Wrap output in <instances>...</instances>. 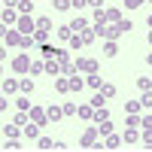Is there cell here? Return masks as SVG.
I'll return each instance as SVG.
<instances>
[{
	"label": "cell",
	"mask_w": 152,
	"mask_h": 152,
	"mask_svg": "<svg viewBox=\"0 0 152 152\" xmlns=\"http://www.w3.org/2000/svg\"><path fill=\"white\" fill-rule=\"evenodd\" d=\"M15 28H18V34H24V37H34V31H37V21H31V15H18Z\"/></svg>",
	"instance_id": "1"
},
{
	"label": "cell",
	"mask_w": 152,
	"mask_h": 152,
	"mask_svg": "<svg viewBox=\"0 0 152 152\" xmlns=\"http://www.w3.org/2000/svg\"><path fill=\"white\" fill-rule=\"evenodd\" d=\"M12 70L15 73H31V58L28 55H15L12 58Z\"/></svg>",
	"instance_id": "2"
},
{
	"label": "cell",
	"mask_w": 152,
	"mask_h": 152,
	"mask_svg": "<svg viewBox=\"0 0 152 152\" xmlns=\"http://www.w3.org/2000/svg\"><path fill=\"white\" fill-rule=\"evenodd\" d=\"M94 140H97V125H94V128H88V131L82 134L79 146H82V149H94Z\"/></svg>",
	"instance_id": "3"
},
{
	"label": "cell",
	"mask_w": 152,
	"mask_h": 152,
	"mask_svg": "<svg viewBox=\"0 0 152 152\" xmlns=\"http://www.w3.org/2000/svg\"><path fill=\"white\" fill-rule=\"evenodd\" d=\"M18 15H21V12H18L15 6H3V12H0L3 24H15V21H18Z\"/></svg>",
	"instance_id": "4"
},
{
	"label": "cell",
	"mask_w": 152,
	"mask_h": 152,
	"mask_svg": "<svg viewBox=\"0 0 152 152\" xmlns=\"http://www.w3.org/2000/svg\"><path fill=\"white\" fill-rule=\"evenodd\" d=\"M31 119H34L37 125H46V122H49V116H46V107H31Z\"/></svg>",
	"instance_id": "5"
},
{
	"label": "cell",
	"mask_w": 152,
	"mask_h": 152,
	"mask_svg": "<svg viewBox=\"0 0 152 152\" xmlns=\"http://www.w3.org/2000/svg\"><path fill=\"white\" fill-rule=\"evenodd\" d=\"M21 37L24 34H18V28H9L6 31V46H21Z\"/></svg>",
	"instance_id": "6"
},
{
	"label": "cell",
	"mask_w": 152,
	"mask_h": 152,
	"mask_svg": "<svg viewBox=\"0 0 152 152\" xmlns=\"http://www.w3.org/2000/svg\"><path fill=\"white\" fill-rule=\"evenodd\" d=\"M0 88H3V94H15V91H18V79H12V76H6Z\"/></svg>",
	"instance_id": "7"
},
{
	"label": "cell",
	"mask_w": 152,
	"mask_h": 152,
	"mask_svg": "<svg viewBox=\"0 0 152 152\" xmlns=\"http://www.w3.org/2000/svg\"><path fill=\"white\" fill-rule=\"evenodd\" d=\"M88 24H91V21H88V18H82V15H79V18H73V21H70V31H73V34H82V31L88 28Z\"/></svg>",
	"instance_id": "8"
},
{
	"label": "cell",
	"mask_w": 152,
	"mask_h": 152,
	"mask_svg": "<svg viewBox=\"0 0 152 152\" xmlns=\"http://www.w3.org/2000/svg\"><path fill=\"white\" fill-rule=\"evenodd\" d=\"M119 143H122V137H116V134H107V140L100 143L97 149H119Z\"/></svg>",
	"instance_id": "9"
},
{
	"label": "cell",
	"mask_w": 152,
	"mask_h": 152,
	"mask_svg": "<svg viewBox=\"0 0 152 152\" xmlns=\"http://www.w3.org/2000/svg\"><path fill=\"white\" fill-rule=\"evenodd\" d=\"M46 73L49 76H61V64H58V58L52 61V58H46Z\"/></svg>",
	"instance_id": "10"
},
{
	"label": "cell",
	"mask_w": 152,
	"mask_h": 152,
	"mask_svg": "<svg viewBox=\"0 0 152 152\" xmlns=\"http://www.w3.org/2000/svg\"><path fill=\"white\" fill-rule=\"evenodd\" d=\"M24 137H28V140H37V137H40V125H37V122L24 125Z\"/></svg>",
	"instance_id": "11"
},
{
	"label": "cell",
	"mask_w": 152,
	"mask_h": 152,
	"mask_svg": "<svg viewBox=\"0 0 152 152\" xmlns=\"http://www.w3.org/2000/svg\"><path fill=\"white\" fill-rule=\"evenodd\" d=\"M55 91H61V94H67V91H70L67 76H55Z\"/></svg>",
	"instance_id": "12"
},
{
	"label": "cell",
	"mask_w": 152,
	"mask_h": 152,
	"mask_svg": "<svg viewBox=\"0 0 152 152\" xmlns=\"http://www.w3.org/2000/svg\"><path fill=\"white\" fill-rule=\"evenodd\" d=\"M46 116H49V122H58L61 116H64V110H61V107H55V104H52V107H46Z\"/></svg>",
	"instance_id": "13"
},
{
	"label": "cell",
	"mask_w": 152,
	"mask_h": 152,
	"mask_svg": "<svg viewBox=\"0 0 152 152\" xmlns=\"http://www.w3.org/2000/svg\"><path fill=\"white\" fill-rule=\"evenodd\" d=\"M18 12H21V15H31V12H34V0H18V6H15Z\"/></svg>",
	"instance_id": "14"
},
{
	"label": "cell",
	"mask_w": 152,
	"mask_h": 152,
	"mask_svg": "<svg viewBox=\"0 0 152 152\" xmlns=\"http://www.w3.org/2000/svg\"><path fill=\"white\" fill-rule=\"evenodd\" d=\"M67 82H70V91H82V85H85L76 73H70V76H67Z\"/></svg>",
	"instance_id": "15"
},
{
	"label": "cell",
	"mask_w": 152,
	"mask_h": 152,
	"mask_svg": "<svg viewBox=\"0 0 152 152\" xmlns=\"http://www.w3.org/2000/svg\"><path fill=\"white\" fill-rule=\"evenodd\" d=\"M18 91L21 94H34V79H18Z\"/></svg>",
	"instance_id": "16"
},
{
	"label": "cell",
	"mask_w": 152,
	"mask_h": 152,
	"mask_svg": "<svg viewBox=\"0 0 152 152\" xmlns=\"http://www.w3.org/2000/svg\"><path fill=\"white\" fill-rule=\"evenodd\" d=\"M37 149H55V140L52 137H37Z\"/></svg>",
	"instance_id": "17"
},
{
	"label": "cell",
	"mask_w": 152,
	"mask_h": 152,
	"mask_svg": "<svg viewBox=\"0 0 152 152\" xmlns=\"http://www.w3.org/2000/svg\"><path fill=\"white\" fill-rule=\"evenodd\" d=\"M3 134H6V137H18V134H21V125H15V122H9L6 128H3Z\"/></svg>",
	"instance_id": "18"
},
{
	"label": "cell",
	"mask_w": 152,
	"mask_h": 152,
	"mask_svg": "<svg viewBox=\"0 0 152 152\" xmlns=\"http://www.w3.org/2000/svg\"><path fill=\"white\" fill-rule=\"evenodd\" d=\"M125 122H128V128H140V116L137 113H125Z\"/></svg>",
	"instance_id": "19"
},
{
	"label": "cell",
	"mask_w": 152,
	"mask_h": 152,
	"mask_svg": "<svg viewBox=\"0 0 152 152\" xmlns=\"http://www.w3.org/2000/svg\"><path fill=\"white\" fill-rule=\"evenodd\" d=\"M37 28H40V31H52L55 24H52V18H49V15H43V18H37Z\"/></svg>",
	"instance_id": "20"
},
{
	"label": "cell",
	"mask_w": 152,
	"mask_h": 152,
	"mask_svg": "<svg viewBox=\"0 0 152 152\" xmlns=\"http://www.w3.org/2000/svg\"><path fill=\"white\" fill-rule=\"evenodd\" d=\"M116 52H119V46H116V40H107V46H104V55H107V58H113Z\"/></svg>",
	"instance_id": "21"
},
{
	"label": "cell",
	"mask_w": 152,
	"mask_h": 152,
	"mask_svg": "<svg viewBox=\"0 0 152 152\" xmlns=\"http://www.w3.org/2000/svg\"><path fill=\"white\" fill-rule=\"evenodd\" d=\"M88 85H91V88H100V85H104V79H100V73H88V79H85Z\"/></svg>",
	"instance_id": "22"
},
{
	"label": "cell",
	"mask_w": 152,
	"mask_h": 152,
	"mask_svg": "<svg viewBox=\"0 0 152 152\" xmlns=\"http://www.w3.org/2000/svg\"><path fill=\"white\" fill-rule=\"evenodd\" d=\"M97 134H104V137L113 134V122H110V119H107V122H97Z\"/></svg>",
	"instance_id": "23"
},
{
	"label": "cell",
	"mask_w": 152,
	"mask_h": 152,
	"mask_svg": "<svg viewBox=\"0 0 152 152\" xmlns=\"http://www.w3.org/2000/svg\"><path fill=\"white\" fill-rule=\"evenodd\" d=\"M97 91L104 94V97H113V94H116V85H110V82H104V85L97 88Z\"/></svg>",
	"instance_id": "24"
},
{
	"label": "cell",
	"mask_w": 152,
	"mask_h": 152,
	"mask_svg": "<svg viewBox=\"0 0 152 152\" xmlns=\"http://www.w3.org/2000/svg\"><path fill=\"white\" fill-rule=\"evenodd\" d=\"M137 140H140L137 128H128V131H125V143H137Z\"/></svg>",
	"instance_id": "25"
},
{
	"label": "cell",
	"mask_w": 152,
	"mask_h": 152,
	"mask_svg": "<svg viewBox=\"0 0 152 152\" xmlns=\"http://www.w3.org/2000/svg\"><path fill=\"white\" fill-rule=\"evenodd\" d=\"M140 110H143L140 100H128V104H125V113H140Z\"/></svg>",
	"instance_id": "26"
},
{
	"label": "cell",
	"mask_w": 152,
	"mask_h": 152,
	"mask_svg": "<svg viewBox=\"0 0 152 152\" xmlns=\"http://www.w3.org/2000/svg\"><path fill=\"white\" fill-rule=\"evenodd\" d=\"M119 34H122L119 28H110V24H107V28H104V34H100V37H107V40H116Z\"/></svg>",
	"instance_id": "27"
},
{
	"label": "cell",
	"mask_w": 152,
	"mask_h": 152,
	"mask_svg": "<svg viewBox=\"0 0 152 152\" xmlns=\"http://www.w3.org/2000/svg\"><path fill=\"white\" fill-rule=\"evenodd\" d=\"M137 88H140V91H149V88H152V79H149V76H140V79H137Z\"/></svg>",
	"instance_id": "28"
},
{
	"label": "cell",
	"mask_w": 152,
	"mask_h": 152,
	"mask_svg": "<svg viewBox=\"0 0 152 152\" xmlns=\"http://www.w3.org/2000/svg\"><path fill=\"white\" fill-rule=\"evenodd\" d=\"M140 104H143V110H152V88H149V91H143Z\"/></svg>",
	"instance_id": "29"
},
{
	"label": "cell",
	"mask_w": 152,
	"mask_h": 152,
	"mask_svg": "<svg viewBox=\"0 0 152 152\" xmlns=\"http://www.w3.org/2000/svg\"><path fill=\"white\" fill-rule=\"evenodd\" d=\"M58 37H61V40H70V37H73L70 24H61V28H58Z\"/></svg>",
	"instance_id": "30"
},
{
	"label": "cell",
	"mask_w": 152,
	"mask_h": 152,
	"mask_svg": "<svg viewBox=\"0 0 152 152\" xmlns=\"http://www.w3.org/2000/svg\"><path fill=\"white\" fill-rule=\"evenodd\" d=\"M49 40V31H40V28H37L34 31V43H46Z\"/></svg>",
	"instance_id": "31"
},
{
	"label": "cell",
	"mask_w": 152,
	"mask_h": 152,
	"mask_svg": "<svg viewBox=\"0 0 152 152\" xmlns=\"http://www.w3.org/2000/svg\"><path fill=\"white\" fill-rule=\"evenodd\" d=\"M15 107L28 113V110H31V97H15Z\"/></svg>",
	"instance_id": "32"
},
{
	"label": "cell",
	"mask_w": 152,
	"mask_h": 152,
	"mask_svg": "<svg viewBox=\"0 0 152 152\" xmlns=\"http://www.w3.org/2000/svg\"><path fill=\"white\" fill-rule=\"evenodd\" d=\"M79 116H82V119H94V107H91V104H88V107H79Z\"/></svg>",
	"instance_id": "33"
},
{
	"label": "cell",
	"mask_w": 152,
	"mask_h": 152,
	"mask_svg": "<svg viewBox=\"0 0 152 152\" xmlns=\"http://www.w3.org/2000/svg\"><path fill=\"white\" fill-rule=\"evenodd\" d=\"M52 6H55L58 12H64V9H73V6H70V0H52Z\"/></svg>",
	"instance_id": "34"
},
{
	"label": "cell",
	"mask_w": 152,
	"mask_h": 152,
	"mask_svg": "<svg viewBox=\"0 0 152 152\" xmlns=\"http://www.w3.org/2000/svg\"><path fill=\"white\" fill-rule=\"evenodd\" d=\"M94 24H107V9H94Z\"/></svg>",
	"instance_id": "35"
},
{
	"label": "cell",
	"mask_w": 152,
	"mask_h": 152,
	"mask_svg": "<svg viewBox=\"0 0 152 152\" xmlns=\"http://www.w3.org/2000/svg\"><path fill=\"white\" fill-rule=\"evenodd\" d=\"M107 21H116V24H119V21H122V12H119V9H107Z\"/></svg>",
	"instance_id": "36"
},
{
	"label": "cell",
	"mask_w": 152,
	"mask_h": 152,
	"mask_svg": "<svg viewBox=\"0 0 152 152\" xmlns=\"http://www.w3.org/2000/svg\"><path fill=\"white\" fill-rule=\"evenodd\" d=\"M79 37H82V43H91V40H94L97 34H94V28H85V31H82Z\"/></svg>",
	"instance_id": "37"
},
{
	"label": "cell",
	"mask_w": 152,
	"mask_h": 152,
	"mask_svg": "<svg viewBox=\"0 0 152 152\" xmlns=\"http://www.w3.org/2000/svg\"><path fill=\"white\" fill-rule=\"evenodd\" d=\"M67 43H70V49H82V46H85L79 34H73V37H70V40H67Z\"/></svg>",
	"instance_id": "38"
},
{
	"label": "cell",
	"mask_w": 152,
	"mask_h": 152,
	"mask_svg": "<svg viewBox=\"0 0 152 152\" xmlns=\"http://www.w3.org/2000/svg\"><path fill=\"white\" fill-rule=\"evenodd\" d=\"M140 140H143V143H146V146L152 149V128H143V134H140Z\"/></svg>",
	"instance_id": "39"
},
{
	"label": "cell",
	"mask_w": 152,
	"mask_h": 152,
	"mask_svg": "<svg viewBox=\"0 0 152 152\" xmlns=\"http://www.w3.org/2000/svg\"><path fill=\"white\" fill-rule=\"evenodd\" d=\"M116 28H119V31H122V34H131V28H134V24H131V21H128V18H122V21H119V24H116Z\"/></svg>",
	"instance_id": "40"
},
{
	"label": "cell",
	"mask_w": 152,
	"mask_h": 152,
	"mask_svg": "<svg viewBox=\"0 0 152 152\" xmlns=\"http://www.w3.org/2000/svg\"><path fill=\"white\" fill-rule=\"evenodd\" d=\"M46 70V61H31V73H43Z\"/></svg>",
	"instance_id": "41"
},
{
	"label": "cell",
	"mask_w": 152,
	"mask_h": 152,
	"mask_svg": "<svg viewBox=\"0 0 152 152\" xmlns=\"http://www.w3.org/2000/svg\"><path fill=\"white\" fill-rule=\"evenodd\" d=\"M12 122H15V125H21V128H24V125H28V116H24V110H18V116L12 119Z\"/></svg>",
	"instance_id": "42"
},
{
	"label": "cell",
	"mask_w": 152,
	"mask_h": 152,
	"mask_svg": "<svg viewBox=\"0 0 152 152\" xmlns=\"http://www.w3.org/2000/svg\"><path fill=\"white\" fill-rule=\"evenodd\" d=\"M61 110H64V116H76V113H79V110H76V104H64Z\"/></svg>",
	"instance_id": "43"
},
{
	"label": "cell",
	"mask_w": 152,
	"mask_h": 152,
	"mask_svg": "<svg viewBox=\"0 0 152 152\" xmlns=\"http://www.w3.org/2000/svg\"><path fill=\"white\" fill-rule=\"evenodd\" d=\"M104 100H107V97L97 91V97H91V107H94V110H97V107H104Z\"/></svg>",
	"instance_id": "44"
},
{
	"label": "cell",
	"mask_w": 152,
	"mask_h": 152,
	"mask_svg": "<svg viewBox=\"0 0 152 152\" xmlns=\"http://www.w3.org/2000/svg\"><path fill=\"white\" fill-rule=\"evenodd\" d=\"M55 52H58V49H55V46H46V43H43V55H46V58H52Z\"/></svg>",
	"instance_id": "45"
},
{
	"label": "cell",
	"mask_w": 152,
	"mask_h": 152,
	"mask_svg": "<svg viewBox=\"0 0 152 152\" xmlns=\"http://www.w3.org/2000/svg\"><path fill=\"white\" fill-rule=\"evenodd\" d=\"M70 6H73V9H85L88 0H70Z\"/></svg>",
	"instance_id": "46"
},
{
	"label": "cell",
	"mask_w": 152,
	"mask_h": 152,
	"mask_svg": "<svg viewBox=\"0 0 152 152\" xmlns=\"http://www.w3.org/2000/svg\"><path fill=\"white\" fill-rule=\"evenodd\" d=\"M140 125H143V128H152V113H149V116H140Z\"/></svg>",
	"instance_id": "47"
},
{
	"label": "cell",
	"mask_w": 152,
	"mask_h": 152,
	"mask_svg": "<svg viewBox=\"0 0 152 152\" xmlns=\"http://www.w3.org/2000/svg\"><path fill=\"white\" fill-rule=\"evenodd\" d=\"M125 6H128V9H137V6H143V0H125Z\"/></svg>",
	"instance_id": "48"
},
{
	"label": "cell",
	"mask_w": 152,
	"mask_h": 152,
	"mask_svg": "<svg viewBox=\"0 0 152 152\" xmlns=\"http://www.w3.org/2000/svg\"><path fill=\"white\" fill-rule=\"evenodd\" d=\"M34 46V37H21V49H31Z\"/></svg>",
	"instance_id": "49"
},
{
	"label": "cell",
	"mask_w": 152,
	"mask_h": 152,
	"mask_svg": "<svg viewBox=\"0 0 152 152\" xmlns=\"http://www.w3.org/2000/svg\"><path fill=\"white\" fill-rule=\"evenodd\" d=\"M88 6H94V9H104V0H88Z\"/></svg>",
	"instance_id": "50"
},
{
	"label": "cell",
	"mask_w": 152,
	"mask_h": 152,
	"mask_svg": "<svg viewBox=\"0 0 152 152\" xmlns=\"http://www.w3.org/2000/svg\"><path fill=\"white\" fill-rule=\"evenodd\" d=\"M0 110H6V97L3 94H0Z\"/></svg>",
	"instance_id": "51"
},
{
	"label": "cell",
	"mask_w": 152,
	"mask_h": 152,
	"mask_svg": "<svg viewBox=\"0 0 152 152\" xmlns=\"http://www.w3.org/2000/svg\"><path fill=\"white\" fill-rule=\"evenodd\" d=\"M6 6H18V0H6Z\"/></svg>",
	"instance_id": "52"
},
{
	"label": "cell",
	"mask_w": 152,
	"mask_h": 152,
	"mask_svg": "<svg viewBox=\"0 0 152 152\" xmlns=\"http://www.w3.org/2000/svg\"><path fill=\"white\" fill-rule=\"evenodd\" d=\"M146 40H149V46H152V28H149V34H146Z\"/></svg>",
	"instance_id": "53"
},
{
	"label": "cell",
	"mask_w": 152,
	"mask_h": 152,
	"mask_svg": "<svg viewBox=\"0 0 152 152\" xmlns=\"http://www.w3.org/2000/svg\"><path fill=\"white\" fill-rule=\"evenodd\" d=\"M146 64H149V67H152V52H149V55H146Z\"/></svg>",
	"instance_id": "54"
},
{
	"label": "cell",
	"mask_w": 152,
	"mask_h": 152,
	"mask_svg": "<svg viewBox=\"0 0 152 152\" xmlns=\"http://www.w3.org/2000/svg\"><path fill=\"white\" fill-rule=\"evenodd\" d=\"M3 58H6V49H0V61H3Z\"/></svg>",
	"instance_id": "55"
},
{
	"label": "cell",
	"mask_w": 152,
	"mask_h": 152,
	"mask_svg": "<svg viewBox=\"0 0 152 152\" xmlns=\"http://www.w3.org/2000/svg\"><path fill=\"white\" fill-rule=\"evenodd\" d=\"M146 24H149V28H152V15H149V21H146Z\"/></svg>",
	"instance_id": "56"
},
{
	"label": "cell",
	"mask_w": 152,
	"mask_h": 152,
	"mask_svg": "<svg viewBox=\"0 0 152 152\" xmlns=\"http://www.w3.org/2000/svg\"><path fill=\"white\" fill-rule=\"evenodd\" d=\"M0 73H3V64H0Z\"/></svg>",
	"instance_id": "57"
},
{
	"label": "cell",
	"mask_w": 152,
	"mask_h": 152,
	"mask_svg": "<svg viewBox=\"0 0 152 152\" xmlns=\"http://www.w3.org/2000/svg\"><path fill=\"white\" fill-rule=\"evenodd\" d=\"M0 94H3V88H0Z\"/></svg>",
	"instance_id": "58"
}]
</instances>
